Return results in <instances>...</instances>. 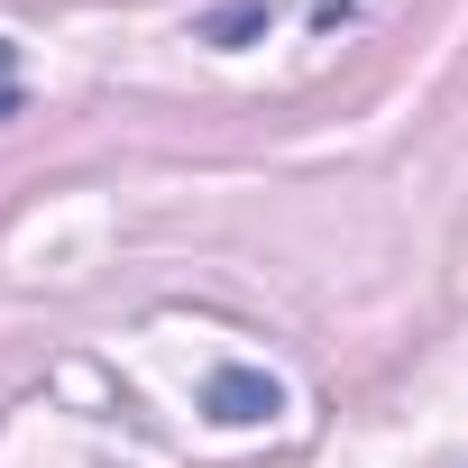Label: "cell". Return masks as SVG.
<instances>
[{
	"label": "cell",
	"mask_w": 468,
	"mask_h": 468,
	"mask_svg": "<svg viewBox=\"0 0 468 468\" xmlns=\"http://www.w3.org/2000/svg\"><path fill=\"white\" fill-rule=\"evenodd\" d=\"M258 28H267V0H239V10H220V19H211L220 47H239V37H258Z\"/></svg>",
	"instance_id": "2"
},
{
	"label": "cell",
	"mask_w": 468,
	"mask_h": 468,
	"mask_svg": "<svg viewBox=\"0 0 468 468\" xmlns=\"http://www.w3.org/2000/svg\"><path fill=\"white\" fill-rule=\"evenodd\" d=\"M10 111H19V47L0 37V120H10Z\"/></svg>",
	"instance_id": "3"
},
{
	"label": "cell",
	"mask_w": 468,
	"mask_h": 468,
	"mask_svg": "<svg viewBox=\"0 0 468 468\" xmlns=\"http://www.w3.org/2000/svg\"><path fill=\"white\" fill-rule=\"evenodd\" d=\"M202 404H211V422H267L285 395H276V377H258V367H220Z\"/></svg>",
	"instance_id": "1"
}]
</instances>
